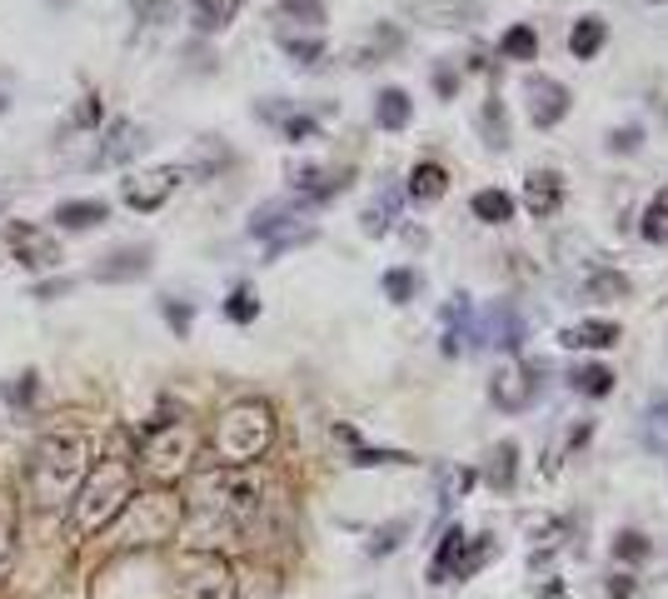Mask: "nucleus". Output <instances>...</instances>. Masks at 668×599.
<instances>
[{"mask_svg":"<svg viewBox=\"0 0 668 599\" xmlns=\"http://www.w3.org/2000/svg\"><path fill=\"white\" fill-rule=\"evenodd\" d=\"M130 500H135V465L125 455L96 459L86 469V479L76 485V495L65 500V520H60L65 545H86L100 530H110Z\"/></svg>","mask_w":668,"mask_h":599,"instance_id":"obj_1","label":"nucleus"},{"mask_svg":"<svg viewBox=\"0 0 668 599\" xmlns=\"http://www.w3.org/2000/svg\"><path fill=\"white\" fill-rule=\"evenodd\" d=\"M194 520L225 524V530H245L265 504V479L255 475V465H210L190 479L185 495Z\"/></svg>","mask_w":668,"mask_h":599,"instance_id":"obj_2","label":"nucleus"},{"mask_svg":"<svg viewBox=\"0 0 668 599\" xmlns=\"http://www.w3.org/2000/svg\"><path fill=\"white\" fill-rule=\"evenodd\" d=\"M90 469V435L76 420L51 425L31 450V485L41 504H65Z\"/></svg>","mask_w":668,"mask_h":599,"instance_id":"obj_3","label":"nucleus"},{"mask_svg":"<svg viewBox=\"0 0 668 599\" xmlns=\"http://www.w3.org/2000/svg\"><path fill=\"white\" fill-rule=\"evenodd\" d=\"M215 455L220 465H255L275 445V410L265 400H240L215 420Z\"/></svg>","mask_w":668,"mask_h":599,"instance_id":"obj_4","label":"nucleus"},{"mask_svg":"<svg viewBox=\"0 0 668 599\" xmlns=\"http://www.w3.org/2000/svg\"><path fill=\"white\" fill-rule=\"evenodd\" d=\"M185 510L175 495L155 490V495H135V500L120 510V545L125 550H155L165 540H175Z\"/></svg>","mask_w":668,"mask_h":599,"instance_id":"obj_5","label":"nucleus"},{"mask_svg":"<svg viewBox=\"0 0 668 599\" xmlns=\"http://www.w3.org/2000/svg\"><path fill=\"white\" fill-rule=\"evenodd\" d=\"M194 459V425L185 414H155L151 430H145V445H141V465L151 469L155 479H175L185 475Z\"/></svg>","mask_w":668,"mask_h":599,"instance_id":"obj_6","label":"nucleus"},{"mask_svg":"<svg viewBox=\"0 0 668 599\" xmlns=\"http://www.w3.org/2000/svg\"><path fill=\"white\" fill-rule=\"evenodd\" d=\"M180 599H240V585L220 555H190L180 575Z\"/></svg>","mask_w":668,"mask_h":599,"instance_id":"obj_7","label":"nucleus"},{"mask_svg":"<svg viewBox=\"0 0 668 599\" xmlns=\"http://www.w3.org/2000/svg\"><path fill=\"white\" fill-rule=\"evenodd\" d=\"M180 180H185L180 165H160V170L130 175V180H120V200H125L130 210H141V215H155V210L180 190Z\"/></svg>","mask_w":668,"mask_h":599,"instance_id":"obj_8","label":"nucleus"},{"mask_svg":"<svg viewBox=\"0 0 668 599\" xmlns=\"http://www.w3.org/2000/svg\"><path fill=\"white\" fill-rule=\"evenodd\" d=\"M485 5L489 0H410L404 15L420 25H434V31H459V25L485 21Z\"/></svg>","mask_w":668,"mask_h":599,"instance_id":"obj_9","label":"nucleus"},{"mask_svg":"<svg viewBox=\"0 0 668 599\" xmlns=\"http://www.w3.org/2000/svg\"><path fill=\"white\" fill-rule=\"evenodd\" d=\"M5 245H11V255L25 265V270H55V265H60V245H55L41 225L11 220V225H5Z\"/></svg>","mask_w":668,"mask_h":599,"instance_id":"obj_10","label":"nucleus"},{"mask_svg":"<svg viewBox=\"0 0 668 599\" xmlns=\"http://www.w3.org/2000/svg\"><path fill=\"white\" fill-rule=\"evenodd\" d=\"M524 96H528V120H534L539 131H554V125L569 115V106H574V96L554 76H528Z\"/></svg>","mask_w":668,"mask_h":599,"instance_id":"obj_11","label":"nucleus"},{"mask_svg":"<svg viewBox=\"0 0 668 599\" xmlns=\"http://www.w3.org/2000/svg\"><path fill=\"white\" fill-rule=\"evenodd\" d=\"M534 395H539V380H534V370L528 365H499L494 370V385H489V400L499 404V410H509V414H519V410H528L534 404Z\"/></svg>","mask_w":668,"mask_h":599,"instance_id":"obj_12","label":"nucleus"},{"mask_svg":"<svg viewBox=\"0 0 668 599\" xmlns=\"http://www.w3.org/2000/svg\"><path fill=\"white\" fill-rule=\"evenodd\" d=\"M96 280L105 285H130V280H145L151 275V245H115L96 260Z\"/></svg>","mask_w":668,"mask_h":599,"instance_id":"obj_13","label":"nucleus"},{"mask_svg":"<svg viewBox=\"0 0 668 599\" xmlns=\"http://www.w3.org/2000/svg\"><path fill=\"white\" fill-rule=\"evenodd\" d=\"M475 340H485V345L509 350V355H514V350L524 345V315H519L514 306H504V300H499L494 310H485V320H479Z\"/></svg>","mask_w":668,"mask_h":599,"instance_id":"obj_14","label":"nucleus"},{"mask_svg":"<svg viewBox=\"0 0 668 599\" xmlns=\"http://www.w3.org/2000/svg\"><path fill=\"white\" fill-rule=\"evenodd\" d=\"M151 151V135H145V125H135V120H115L105 131V145H100L96 165H130L135 155Z\"/></svg>","mask_w":668,"mask_h":599,"instance_id":"obj_15","label":"nucleus"},{"mask_svg":"<svg viewBox=\"0 0 668 599\" xmlns=\"http://www.w3.org/2000/svg\"><path fill=\"white\" fill-rule=\"evenodd\" d=\"M294 196L304 200V206H324V200H334L339 190L349 186V170H320V165H300V170L290 175Z\"/></svg>","mask_w":668,"mask_h":599,"instance_id":"obj_16","label":"nucleus"},{"mask_svg":"<svg viewBox=\"0 0 668 599\" xmlns=\"http://www.w3.org/2000/svg\"><path fill=\"white\" fill-rule=\"evenodd\" d=\"M524 206L534 220H549L564 206V175L559 170H528L524 175Z\"/></svg>","mask_w":668,"mask_h":599,"instance_id":"obj_17","label":"nucleus"},{"mask_svg":"<svg viewBox=\"0 0 668 599\" xmlns=\"http://www.w3.org/2000/svg\"><path fill=\"white\" fill-rule=\"evenodd\" d=\"M300 210H310L300 196H290V200H265V206H259L255 215H249V235H255V240H275V235H285V230H294Z\"/></svg>","mask_w":668,"mask_h":599,"instance_id":"obj_18","label":"nucleus"},{"mask_svg":"<svg viewBox=\"0 0 668 599\" xmlns=\"http://www.w3.org/2000/svg\"><path fill=\"white\" fill-rule=\"evenodd\" d=\"M414 120V100H410V90H399V86H385L375 96V125L379 131H404Z\"/></svg>","mask_w":668,"mask_h":599,"instance_id":"obj_19","label":"nucleus"},{"mask_svg":"<svg viewBox=\"0 0 668 599\" xmlns=\"http://www.w3.org/2000/svg\"><path fill=\"white\" fill-rule=\"evenodd\" d=\"M240 5L245 0H190V25L200 35H220L240 15Z\"/></svg>","mask_w":668,"mask_h":599,"instance_id":"obj_20","label":"nucleus"},{"mask_svg":"<svg viewBox=\"0 0 668 599\" xmlns=\"http://www.w3.org/2000/svg\"><path fill=\"white\" fill-rule=\"evenodd\" d=\"M559 340L569 350H609V345H619V325L614 320H579V325H569Z\"/></svg>","mask_w":668,"mask_h":599,"instance_id":"obj_21","label":"nucleus"},{"mask_svg":"<svg viewBox=\"0 0 668 599\" xmlns=\"http://www.w3.org/2000/svg\"><path fill=\"white\" fill-rule=\"evenodd\" d=\"M105 200H60L55 206V225L60 230H96V225H105Z\"/></svg>","mask_w":668,"mask_h":599,"instance_id":"obj_22","label":"nucleus"},{"mask_svg":"<svg viewBox=\"0 0 668 599\" xmlns=\"http://www.w3.org/2000/svg\"><path fill=\"white\" fill-rule=\"evenodd\" d=\"M494 555H499V550H494V534H475V540L464 534V550H459V559H454L449 579H475Z\"/></svg>","mask_w":668,"mask_h":599,"instance_id":"obj_23","label":"nucleus"},{"mask_svg":"<svg viewBox=\"0 0 668 599\" xmlns=\"http://www.w3.org/2000/svg\"><path fill=\"white\" fill-rule=\"evenodd\" d=\"M604 41H609V25L599 21V15H583V21H574V31H569L574 60H593V55L604 51Z\"/></svg>","mask_w":668,"mask_h":599,"instance_id":"obj_24","label":"nucleus"},{"mask_svg":"<svg viewBox=\"0 0 668 599\" xmlns=\"http://www.w3.org/2000/svg\"><path fill=\"white\" fill-rule=\"evenodd\" d=\"M444 355H459L464 340H475V330H469V295H454L449 306H444Z\"/></svg>","mask_w":668,"mask_h":599,"instance_id":"obj_25","label":"nucleus"},{"mask_svg":"<svg viewBox=\"0 0 668 599\" xmlns=\"http://www.w3.org/2000/svg\"><path fill=\"white\" fill-rule=\"evenodd\" d=\"M485 479L494 490H514V479H519V445L514 440H499L494 445V455H489V465H485Z\"/></svg>","mask_w":668,"mask_h":599,"instance_id":"obj_26","label":"nucleus"},{"mask_svg":"<svg viewBox=\"0 0 668 599\" xmlns=\"http://www.w3.org/2000/svg\"><path fill=\"white\" fill-rule=\"evenodd\" d=\"M449 190V170L439 160H420L410 170V200H439Z\"/></svg>","mask_w":668,"mask_h":599,"instance_id":"obj_27","label":"nucleus"},{"mask_svg":"<svg viewBox=\"0 0 668 599\" xmlns=\"http://www.w3.org/2000/svg\"><path fill=\"white\" fill-rule=\"evenodd\" d=\"M15 540H21V504H15L11 490H0V569L11 565Z\"/></svg>","mask_w":668,"mask_h":599,"instance_id":"obj_28","label":"nucleus"},{"mask_svg":"<svg viewBox=\"0 0 668 599\" xmlns=\"http://www.w3.org/2000/svg\"><path fill=\"white\" fill-rule=\"evenodd\" d=\"M569 385L579 395H589V400H604V395H614V370H609V365H579V370L569 375Z\"/></svg>","mask_w":668,"mask_h":599,"instance_id":"obj_29","label":"nucleus"},{"mask_svg":"<svg viewBox=\"0 0 668 599\" xmlns=\"http://www.w3.org/2000/svg\"><path fill=\"white\" fill-rule=\"evenodd\" d=\"M469 210H475L485 225H504V220H514V196H504V190H479V196L469 200Z\"/></svg>","mask_w":668,"mask_h":599,"instance_id":"obj_30","label":"nucleus"},{"mask_svg":"<svg viewBox=\"0 0 668 599\" xmlns=\"http://www.w3.org/2000/svg\"><path fill=\"white\" fill-rule=\"evenodd\" d=\"M459 550H464V530L454 524V530L439 534V550H434V565H430L434 585H444V579H449V569H454V559H459Z\"/></svg>","mask_w":668,"mask_h":599,"instance_id":"obj_31","label":"nucleus"},{"mask_svg":"<svg viewBox=\"0 0 668 599\" xmlns=\"http://www.w3.org/2000/svg\"><path fill=\"white\" fill-rule=\"evenodd\" d=\"M499 51H504L509 60H534V55H539V35H534V25H509Z\"/></svg>","mask_w":668,"mask_h":599,"instance_id":"obj_32","label":"nucleus"},{"mask_svg":"<svg viewBox=\"0 0 668 599\" xmlns=\"http://www.w3.org/2000/svg\"><path fill=\"white\" fill-rule=\"evenodd\" d=\"M479 125H485V141L494 145V151H509V115H504V100H489L485 115H479Z\"/></svg>","mask_w":668,"mask_h":599,"instance_id":"obj_33","label":"nucleus"},{"mask_svg":"<svg viewBox=\"0 0 668 599\" xmlns=\"http://www.w3.org/2000/svg\"><path fill=\"white\" fill-rule=\"evenodd\" d=\"M644 240H654V245H664L668 240V190H658L654 200H648V210H644Z\"/></svg>","mask_w":668,"mask_h":599,"instance_id":"obj_34","label":"nucleus"},{"mask_svg":"<svg viewBox=\"0 0 668 599\" xmlns=\"http://www.w3.org/2000/svg\"><path fill=\"white\" fill-rule=\"evenodd\" d=\"M394 215H399V196H394V190H385V196L365 210V235H385V230L394 225Z\"/></svg>","mask_w":668,"mask_h":599,"instance_id":"obj_35","label":"nucleus"},{"mask_svg":"<svg viewBox=\"0 0 668 599\" xmlns=\"http://www.w3.org/2000/svg\"><path fill=\"white\" fill-rule=\"evenodd\" d=\"M130 15H135L145 31H160V25L175 21V0H135V5H130Z\"/></svg>","mask_w":668,"mask_h":599,"instance_id":"obj_36","label":"nucleus"},{"mask_svg":"<svg viewBox=\"0 0 668 599\" xmlns=\"http://www.w3.org/2000/svg\"><path fill=\"white\" fill-rule=\"evenodd\" d=\"M583 290H589L593 300H624V295H628V280H624L619 270H593Z\"/></svg>","mask_w":668,"mask_h":599,"instance_id":"obj_37","label":"nucleus"},{"mask_svg":"<svg viewBox=\"0 0 668 599\" xmlns=\"http://www.w3.org/2000/svg\"><path fill=\"white\" fill-rule=\"evenodd\" d=\"M225 315L235 320V325H249V320L259 315V295L249 290V285H235V290H230V300H225Z\"/></svg>","mask_w":668,"mask_h":599,"instance_id":"obj_38","label":"nucleus"},{"mask_svg":"<svg viewBox=\"0 0 668 599\" xmlns=\"http://www.w3.org/2000/svg\"><path fill=\"white\" fill-rule=\"evenodd\" d=\"M280 45H285V55H290V60H300V66L324 60V41H320V35H310V41H304V35H280Z\"/></svg>","mask_w":668,"mask_h":599,"instance_id":"obj_39","label":"nucleus"},{"mask_svg":"<svg viewBox=\"0 0 668 599\" xmlns=\"http://www.w3.org/2000/svg\"><path fill=\"white\" fill-rule=\"evenodd\" d=\"M280 15L285 21H300V25H324V0H280Z\"/></svg>","mask_w":668,"mask_h":599,"instance_id":"obj_40","label":"nucleus"},{"mask_svg":"<svg viewBox=\"0 0 668 599\" xmlns=\"http://www.w3.org/2000/svg\"><path fill=\"white\" fill-rule=\"evenodd\" d=\"M414 290H420V275H414V270H389V275H385V295L394 300V306L414 300Z\"/></svg>","mask_w":668,"mask_h":599,"instance_id":"obj_41","label":"nucleus"},{"mask_svg":"<svg viewBox=\"0 0 668 599\" xmlns=\"http://www.w3.org/2000/svg\"><path fill=\"white\" fill-rule=\"evenodd\" d=\"M35 395H41V375L35 370H25V375H15L11 385H5V400L15 404V410H25V404L35 400Z\"/></svg>","mask_w":668,"mask_h":599,"instance_id":"obj_42","label":"nucleus"},{"mask_svg":"<svg viewBox=\"0 0 668 599\" xmlns=\"http://www.w3.org/2000/svg\"><path fill=\"white\" fill-rule=\"evenodd\" d=\"M280 131H285V141L300 145V141H314V131H320V125H314L310 115H300V110H285V115H280Z\"/></svg>","mask_w":668,"mask_h":599,"instance_id":"obj_43","label":"nucleus"},{"mask_svg":"<svg viewBox=\"0 0 668 599\" xmlns=\"http://www.w3.org/2000/svg\"><path fill=\"white\" fill-rule=\"evenodd\" d=\"M644 555H648V540H644L638 530H624V534L614 540V559H624V565H638Z\"/></svg>","mask_w":668,"mask_h":599,"instance_id":"obj_44","label":"nucleus"},{"mask_svg":"<svg viewBox=\"0 0 668 599\" xmlns=\"http://www.w3.org/2000/svg\"><path fill=\"white\" fill-rule=\"evenodd\" d=\"M404 534H410V524H404V520L375 530V534H369V555H389V550H399V540H404Z\"/></svg>","mask_w":668,"mask_h":599,"instance_id":"obj_45","label":"nucleus"},{"mask_svg":"<svg viewBox=\"0 0 668 599\" xmlns=\"http://www.w3.org/2000/svg\"><path fill=\"white\" fill-rule=\"evenodd\" d=\"M349 465H359V469H369V465H410V455H399V450H365V445H355V459Z\"/></svg>","mask_w":668,"mask_h":599,"instance_id":"obj_46","label":"nucleus"},{"mask_svg":"<svg viewBox=\"0 0 668 599\" xmlns=\"http://www.w3.org/2000/svg\"><path fill=\"white\" fill-rule=\"evenodd\" d=\"M475 485V469H444L439 475V490H444V500H459L464 490Z\"/></svg>","mask_w":668,"mask_h":599,"instance_id":"obj_47","label":"nucleus"},{"mask_svg":"<svg viewBox=\"0 0 668 599\" xmlns=\"http://www.w3.org/2000/svg\"><path fill=\"white\" fill-rule=\"evenodd\" d=\"M664 430H668V400H658L654 410H648V430H644V440H648V445H658V440H664Z\"/></svg>","mask_w":668,"mask_h":599,"instance_id":"obj_48","label":"nucleus"},{"mask_svg":"<svg viewBox=\"0 0 668 599\" xmlns=\"http://www.w3.org/2000/svg\"><path fill=\"white\" fill-rule=\"evenodd\" d=\"M638 141H644V131H634V125H624V131H614V135H609V151H619V155H634V151H638Z\"/></svg>","mask_w":668,"mask_h":599,"instance_id":"obj_49","label":"nucleus"},{"mask_svg":"<svg viewBox=\"0 0 668 599\" xmlns=\"http://www.w3.org/2000/svg\"><path fill=\"white\" fill-rule=\"evenodd\" d=\"M434 90H439L444 100L459 90V70H449V60H439V66H434Z\"/></svg>","mask_w":668,"mask_h":599,"instance_id":"obj_50","label":"nucleus"},{"mask_svg":"<svg viewBox=\"0 0 668 599\" xmlns=\"http://www.w3.org/2000/svg\"><path fill=\"white\" fill-rule=\"evenodd\" d=\"M165 320H170L175 325V335H185V330H190V306H185V300H165Z\"/></svg>","mask_w":668,"mask_h":599,"instance_id":"obj_51","label":"nucleus"},{"mask_svg":"<svg viewBox=\"0 0 668 599\" xmlns=\"http://www.w3.org/2000/svg\"><path fill=\"white\" fill-rule=\"evenodd\" d=\"M76 125H86V131H90V125H100V96L80 100V106H76Z\"/></svg>","mask_w":668,"mask_h":599,"instance_id":"obj_52","label":"nucleus"},{"mask_svg":"<svg viewBox=\"0 0 668 599\" xmlns=\"http://www.w3.org/2000/svg\"><path fill=\"white\" fill-rule=\"evenodd\" d=\"M634 595V579L628 575H619V579H609V589H604V599H628Z\"/></svg>","mask_w":668,"mask_h":599,"instance_id":"obj_53","label":"nucleus"},{"mask_svg":"<svg viewBox=\"0 0 668 599\" xmlns=\"http://www.w3.org/2000/svg\"><path fill=\"white\" fill-rule=\"evenodd\" d=\"M70 290V280H51V285H35V300H55V295Z\"/></svg>","mask_w":668,"mask_h":599,"instance_id":"obj_54","label":"nucleus"},{"mask_svg":"<svg viewBox=\"0 0 668 599\" xmlns=\"http://www.w3.org/2000/svg\"><path fill=\"white\" fill-rule=\"evenodd\" d=\"M5 110H11V100H5V90H0V115H5Z\"/></svg>","mask_w":668,"mask_h":599,"instance_id":"obj_55","label":"nucleus"},{"mask_svg":"<svg viewBox=\"0 0 668 599\" xmlns=\"http://www.w3.org/2000/svg\"><path fill=\"white\" fill-rule=\"evenodd\" d=\"M654 5H664V0H654Z\"/></svg>","mask_w":668,"mask_h":599,"instance_id":"obj_56","label":"nucleus"}]
</instances>
